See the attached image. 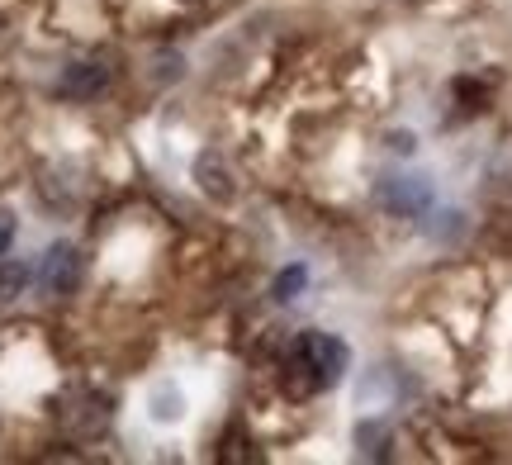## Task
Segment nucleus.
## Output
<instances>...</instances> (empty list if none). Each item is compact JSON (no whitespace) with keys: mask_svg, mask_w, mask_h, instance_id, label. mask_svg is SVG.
I'll return each mask as SVG.
<instances>
[{"mask_svg":"<svg viewBox=\"0 0 512 465\" xmlns=\"http://www.w3.org/2000/svg\"><path fill=\"white\" fill-rule=\"evenodd\" d=\"M347 342L332 333H299L290 342V352H285V394L294 399H313V394L332 390L342 375H347Z\"/></svg>","mask_w":512,"mask_h":465,"instance_id":"obj_1","label":"nucleus"},{"mask_svg":"<svg viewBox=\"0 0 512 465\" xmlns=\"http://www.w3.org/2000/svg\"><path fill=\"white\" fill-rule=\"evenodd\" d=\"M110 399L95 390H67V399H62V423L72 432H81V437H95V432L110 428Z\"/></svg>","mask_w":512,"mask_h":465,"instance_id":"obj_2","label":"nucleus"},{"mask_svg":"<svg viewBox=\"0 0 512 465\" xmlns=\"http://www.w3.org/2000/svg\"><path fill=\"white\" fill-rule=\"evenodd\" d=\"M76 280H81V257H76L72 242H57V247H48V257H43V266H38V285L57 299V295H72Z\"/></svg>","mask_w":512,"mask_h":465,"instance_id":"obj_3","label":"nucleus"},{"mask_svg":"<svg viewBox=\"0 0 512 465\" xmlns=\"http://www.w3.org/2000/svg\"><path fill=\"white\" fill-rule=\"evenodd\" d=\"M380 200L394 214H422V209L432 205V190H427V181H384Z\"/></svg>","mask_w":512,"mask_h":465,"instance_id":"obj_4","label":"nucleus"},{"mask_svg":"<svg viewBox=\"0 0 512 465\" xmlns=\"http://www.w3.org/2000/svg\"><path fill=\"white\" fill-rule=\"evenodd\" d=\"M105 86H110V67L105 62H81V67H72V72L62 76V91L76 95V100H91Z\"/></svg>","mask_w":512,"mask_h":465,"instance_id":"obj_5","label":"nucleus"},{"mask_svg":"<svg viewBox=\"0 0 512 465\" xmlns=\"http://www.w3.org/2000/svg\"><path fill=\"white\" fill-rule=\"evenodd\" d=\"M24 285H29V266L0 261V304H15V299L24 295Z\"/></svg>","mask_w":512,"mask_h":465,"instance_id":"obj_6","label":"nucleus"},{"mask_svg":"<svg viewBox=\"0 0 512 465\" xmlns=\"http://www.w3.org/2000/svg\"><path fill=\"white\" fill-rule=\"evenodd\" d=\"M304 280H309V271H304V266H290L285 276L275 280V299H294L299 290H304Z\"/></svg>","mask_w":512,"mask_h":465,"instance_id":"obj_7","label":"nucleus"},{"mask_svg":"<svg viewBox=\"0 0 512 465\" xmlns=\"http://www.w3.org/2000/svg\"><path fill=\"white\" fill-rule=\"evenodd\" d=\"M10 242H15V219H10V214L0 209V257L10 252Z\"/></svg>","mask_w":512,"mask_h":465,"instance_id":"obj_8","label":"nucleus"},{"mask_svg":"<svg viewBox=\"0 0 512 465\" xmlns=\"http://www.w3.org/2000/svg\"><path fill=\"white\" fill-rule=\"evenodd\" d=\"M185 5H195V0H185Z\"/></svg>","mask_w":512,"mask_h":465,"instance_id":"obj_9","label":"nucleus"}]
</instances>
